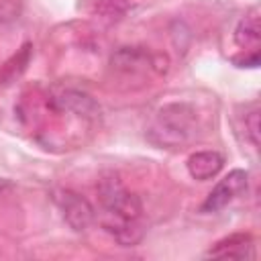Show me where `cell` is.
<instances>
[{
  "mask_svg": "<svg viewBox=\"0 0 261 261\" xmlns=\"http://www.w3.org/2000/svg\"><path fill=\"white\" fill-rule=\"evenodd\" d=\"M243 124H245V130H247V137H249L251 145L257 147V143H259V106H257V102L245 106Z\"/></svg>",
  "mask_w": 261,
  "mask_h": 261,
  "instance_id": "9",
  "label": "cell"
},
{
  "mask_svg": "<svg viewBox=\"0 0 261 261\" xmlns=\"http://www.w3.org/2000/svg\"><path fill=\"white\" fill-rule=\"evenodd\" d=\"M112 65L124 73H135V71H145L153 67L151 57L145 49L139 47H122L112 55Z\"/></svg>",
  "mask_w": 261,
  "mask_h": 261,
  "instance_id": "7",
  "label": "cell"
},
{
  "mask_svg": "<svg viewBox=\"0 0 261 261\" xmlns=\"http://www.w3.org/2000/svg\"><path fill=\"white\" fill-rule=\"evenodd\" d=\"M16 10V0H0V20L12 18Z\"/></svg>",
  "mask_w": 261,
  "mask_h": 261,
  "instance_id": "10",
  "label": "cell"
},
{
  "mask_svg": "<svg viewBox=\"0 0 261 261\" xmlns=\"http://www.w3.org/2000/svg\"><path fill=\"white\" fill-rule=\"evenodd\" d=\"M186 165L194 179L206 181V179H212L214 175H218V171L224 165V157L218 151H198L188 157Z\"/></svg>",
  "mask_w": 261,
  "mask_h": 261,
  "instance_id": "6",
  "label": "cell"
},
{
  "mask_svg": "<svg viewBox=\"0 0 261 261\" xmlns=\"http://www.w3.org/2000/svg\"><path fill=\"white\" fill-rule=\"evenodd\" d=\"M98 194L104 208V228L120 245L139 243L143 237V228H141L143 206L139 196L130 194L118 179L102 181Z\"/></svg>",
  "mask_w": 261,
  "mask_h": 261,
  "instance_id": "1",
  "label": "cell"
},
{
  "mask_svg": "<svg viewBox=\"0 0 261 261\" xmlns=\"http://www.w3.org/2000/svg\"><path fill=\"white\" fill-rule=\"evenodd\" d=\"M10 188V181L8 179H0V196L4 194V190H8Z\"/></svg>",
  "mask_w": 261,
  "mask_h": 261,
  "instance_id": "11",
  "label": "cell"
},
{
  "mask_svg": "<svg viewBox=\"0 0 261 261\" xmlns=\"http://www.w3.org/2000/svg\"><path fill=\"white\" fill-rule=\"evenodd\" d=\"M55 202L65 218V222L73 228V230H86L92 220H94V208L92 204L80 196L73 190H57L55 192Z\"/></svg>",
  "mask_w": 261,
  "mask_h": 261,
  "instance_id": "4",
  "label": "cell"
},
{
  "mask_svg": "<svg viewBox=\"0 0 261 261\" xmlns=\"http://www.w3.org/2000/svg\"><path fill=\"white\" fill-rule=\"evenodd\" d=\"M247 184H249V175L243 169H232L228 171L222 179H218V184L210 190V194L206 196V200L202 202L200 210L210 214V212H218L224 206H228L234 198H239L243 192H247Z\"/></svg>",
  "mask_w": 261,
  "mask_h": 261,
  "instance_id": "3",
  "label": "cell"
},
{
  "mask_svg": "<svg viewBox=\"0 0 261 261\" xmlns=\"http://www.w3.org/2000/svg\"><path fill=\"white\" fill-rule=\"evenodd\" d=\"M234 43L245 51H257L259 47V8H251L234 29Z\"/></svg>",
  "mask_w": 261,
  "mask_h": 261,
  "instance_id": "8",
  "label": "cell"
},
{
  "mask_svg": "<svg viewBox=\"0 0 261 261\" xmlns=\"http://www.w3.org/2000/svg\"><path fill=\"white\" fill-rule=\"evenodd\" d=\"M198 116L196 110L186 102L165 104L157 110L153 124L149 128V137L153 143L163 147H175L186 143L196 133Z\"/></svg>",
  "mask_w": 261,
  "mask_h": 261,
  "instance_id": "2",
  "label": "cell"
},
{
  "mask_svg": "<svg viewBox=\"0 0 261 261\" xmlns=\"http://www.w3.org/2000/svg\"><path fill=\"white\" fill-rule=\"evenodd\" d=\"M208 257H222V259H251L255 257L253 237L249 232H234L218 241L208 253Z\"/></svg>",
  "mask_w": 261,
  "mask_h": 261,
  "instance_id": "5",
  "label": "cell"
}]
</instances>
